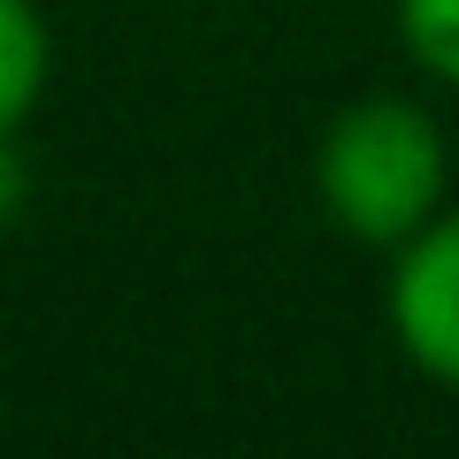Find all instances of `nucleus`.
<instances>
[{
	"mask_svg": "<svg viewBox=\"0 0 459 459\" xmlns=\"http://www.w3.org/2000/svg\"><path fill=\"white\" fill-rule=\"evenodd\" d=\"M47 77H54V39L39 0H0V138H16L39 115Z\"/></svg>",
	"mask_w": 459,
	"mask_h": 459,
	"instance_id": "obj_3",
	"label": "nucleus"
},
{
	"mask_svg": "<svg viewBox=\"0 0 459 459\" xmlns=\"http://www.w3.org/2000/svg\"><path fill=\"white\" fill-rule=\"evenodd\" d=\"M398 47L429 84L459 92V0H398Z\"/></svg>",
	"mask_w": 459,
	"mask_h": 459,
	"instance_id": "obj_4",
	"label": "nucleus"
},
{
	"mask_svg": "<svg viewBox=\"0 0 459 459\" xmlns=\"http://www.w3.org/2000/svg\"><path fill=\"white\" fill-rule=\"evenodd\" d=\"M452 146L421 100L360 92L314 138V192L322 214L360 246H406L429 214H444Z\"/></svg>",
	"mask_w": 459,
	"mask_h": 459,
	"instance_id": "obj_1",
	"label": "nucleus"
},
{
	"mask_svg": "<svg viewBox=\"0 0 459 459\" xmlns=\"http://www.w3.org/2000/svg\"><path fill=\"white\" fill-rule=\"evenodd\" d=\"M391 337L429 383L459 391V207L429 214L406 246H391V283H383Z\"/></svg>",
	"mask_w": 459,
	"mask_h": 459,
	"instance_id": "obj_2",
	"label": "nucleus"
}]
</instances>
